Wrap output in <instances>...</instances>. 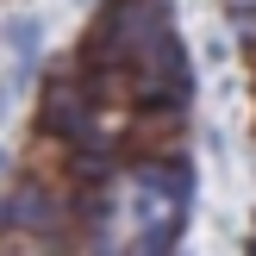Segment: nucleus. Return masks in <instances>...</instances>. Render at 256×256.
Instances as JSON below:
<instances>
[{
	"mask_svg": "<svg viewBox=\"0 0 256 256\" xmlns=\"http://www.w3.org/2000/svg\"><path fill=\"white\" fill-rule=\"evenodd\" d=\"M38 119H44V132H56V138H88L94 132V100H88V88L82 82H69V75H56V82L44 88V106H38Z\"/></svg>",
	"mask_w": 256,
	"mask_h": 256,
	"instance_id": "obj_3",
	"label": "nucleus"
},
{
	"mask_svg": "<svg viewBox=\"0 0 256 256\" xmlns=\"http://www.w3.org/2000/svg\"><path fill=\"white\" fill-rule=\"evenodd\" d=\"M188 194H194V182H188V169H175L169 156H150L138 162L132 175V206H138V250H175V238H182V219H188Z\"/></svg>",
	"mask_w": 256,
	"mask_h": 256,
	"instance_id": "obj_1",
	"label": "nucleus"
},
{
	"mask_svg": "<svg viewBox=\"0 0 256 256\" xmlns=\"http://www.w3.org/2000/svg\"><path fill=\"white\" fill-rule=\"evenodd\" d=\"M138 150L144 156H175L182 150V106H144V119H138Z\"/></svg>",
	"mask_w": 256,
	"mask_h": 256,
	"instance_id": "obj_4",
	"label": "nucleus"
},
{
	"mask_svg": "<svg viewBox=\"0 0 256 256\" xmlns=\"http://www.w3.org/2000/svg\"><path fill=\"white\" fill-rule=\"evenodd\" d=\"M0 169H6V156H0Z\"/></svg>",
	"mask_w": 256,
	"mask_h": 256,
	"instance_id": "obj_7",
	"label": "nucleus"
},
{
	"mask_svg": "<svg viewBox=\"0 0 256 256\" xmlns=\"http://www.w3.org/2000/svg\"><path fill=\"white\" fill-rule=\"evenodd\" d=\"M6 44H12V56H38V44H44V25H38V19H12L6 25Z\"/></svg>",
	"mask_w": 256,
	"mask_h": 256,
	"instance_id": "obj_6",
	"label": "nucleus"
},
{
	"mask_svg": "<svg viewBox=\"0 0 256 256\" xmlns=\"http://www.w3.org/2000/svg\"><path fill=\"white\" fill-rule=\"evenodd\" d=\"M0 225H19V232H32V225H56V206H50L38 188H19L12 200H0Z\"/></svg>",
	"mask_w": 256,
	"mask_h": 256,
	"instance_id": "obj_5",
	"label": "nucleus"
},
{
	"mask_svg": "<svg viewBox=\"0 0 256 256\" xmlns=\"http://www.w3.org/2000/svg\"><path fill=\"white\" fill-rule=\"evenodd\" d=\"M125 94H132L138 106H188L194 75H188V56H182V44H175L169 25L125 62Z\"/></svg>",
	"mask_w": 256,
	"mask_h": 256,
	"instance_id": "obj_2",
	"label": "nucleus"
}]
</instances>
